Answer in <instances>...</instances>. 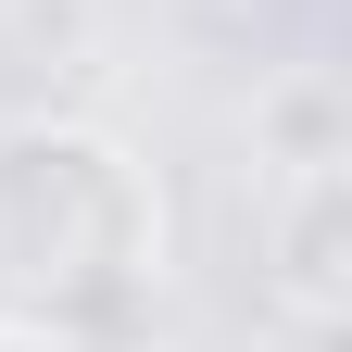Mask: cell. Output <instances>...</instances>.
<instances>
[{
	"instance_id": "cell-1",
	"label": "cell",
	"mask_w": 352,
	"mask_h": 352,
	"mask_svg": "<svg viewBox=\"0 0 352 352\" xmlns=\"http://www.w3.org/2000/svg\"><path fill=\"white\" fill-rule=\"evenodd\" d=\"M164 289V176L101 113L0 126V352H88L151 327Z\"/></svg>"
},
{
	"instance_id": "cell-2",
	"label": "cell",
	"mask_w": 352,
	"mask_h": 352,
	"mask_svg": "<svg viewBox=\"0 0 352 352\" xmlns=\"http://www.w3.org/2000/svg\"><path fill=\"white\" fill-rule=\"evenodd\" d=\"M264 289L302 340H340V315H352V164L264 189Z\"/></svg>"
},
{
	"instance_id": "cell-3",
	"label": "cell",
	"mask_w": 352,
	"mask_h": 352,
	"mask_svg": "<svg viewBox=\"0 0 352 352\" xmlns=\"http://www.w3.org/2000/svg\"><path fill=\"white\" fill-rule=\"evenodd\" d=\"M252 164L264 176H315V164H352V88L327 63H289L252 88Z\"/></svg>"
},
{
	"instance_id": "cell-4",
	"label": "cell",
	"mask_w": 352,
	"mask_h": 352,
	"mask_svg": "<svg viewBox=\"0 0 352 352\" xmlns=\"http://www.w3.org/2000/svg\"><path fill=\"white\" fill-rule=\"evenodd\" d=\"M0 51L38 76H88L101 63V0H0Z\"/></svg>"
},
{
	"instance_id": "cell-5",
	"label": "cell",
	"mask_w": 352,
	"mask_h": 352,
	"mask_svg": "<svg viewBox=\"0 0 352 352\" xmlns=\"http://www.w3.org/2000/svg\"><path fill=\"white\" fill-rule=\"evenodd\" d=\"M88 352H176V340H151V327H113V340H88Z\"/></svg>"
}]
</instances>
